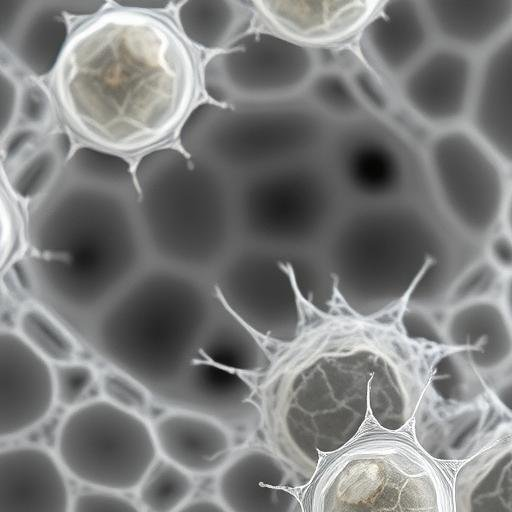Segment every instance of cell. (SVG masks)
Listing matches in <instances>:
<instances>
[{
  "instance_id": "31",
  "label": "cell",
  "mask_w": 512,
  "mask_h": 512,
  "mask_svg": "<svg viewBox=\"0 0 512 512\" xmlns=\"http://www.w3.org/2000/svg\"><path fill=\"white\" fill-rule=\"evenodd\" d=\"M52 117L53 103L47 90L33 79L21 82L18 113L13 127L47 131Z\"/></svg>"
},
{
  "instance_id": "9",
  "label": "cell",
  "mask_w": 512,
  "mask_h": 512,
  "mask_svg": "<svg viewBox=\"0 0 512 512\" xmlns=\"http://www.w3.org/2000/svg\"><path fill=\"white\" fill-rule=\"evenodd\" d=\"M426 158L454 228L471 241H486L502 221L508 194L500 160L472 131L460 128L435 134Z\"/></svg>"
},
{
  "instance_id": "10",
  "label": "cell",
  "mask_w": 512,
  "mask_h": 512,
  "mask_svg": "<svg viewBox=\"0 0 512 512\" xmlns=\"http://www.w3.org/2000/svg\"><path fill=\"white\" fill-rule=\"evenodd\" d=\"M322 158L341 194L366 204L398 200L408 185L401 147L364 119L337 125Z\"/></svg>"
},
{
  "instance_id": "30",
  "label": "cell",
  "mask_w": 512,
  "mask_h": 512,
  "mask_svg": "<svg viewBox=\"0 0 512 512\" xmlns=\"http://www.w3.org/2000/svg\"><path fill=\"white\" fill-rule=\"evenodd\" d=\"M53 367L57 403L71 409L81 404L98 378L95 369L77 360Z\"/></svg>"
},
{
  "instance_id": "8",
  "label": "cell",
  "mask_w": 512,
  "mask_h": 512,
  "mask_svg": "<svg viewBox=\"0 0 512 512\" xmlns=\"http://www.w3.org/2000/svg\"><path fill=\"white\" fill-rule=\"evenodd\" d=\"M318 69L310 46L279 32L251 30L207 60L202 81L216 103L279 102L304 92Z\"/></svg>"
},
{
  "instance_id": "7",
  "label": "cell",
  "mask_w": 512,
  "mask_h": 512,
  "mask_svg": "<svg viewBox=\"0 0 512 512\" xmlns=\"http://www.w3.org/2000/svg\"><path fill=\"white\" fill-rule=\"evenodd\" d=\"M62 466L100 490L129 491L156 462L153 428L142 415L104 398L82 402L63 419L57 434Z\"/></svg>"
},
{
  "instance_id": "33",
  "label": "cell",
  "mask_w": 512,
  "mask_h": 512,
  "mask_svg": "<svg viewBox=\"0 0 512 512\" xmlns=\"http://www.w3.org/2000/svg\"><path fill=\"white\" fill-rule=\"evenodd\" d=\"M71 512H141L127 498L108 490L87 491L72 501Z\"/></svg>"
},
{
  "instance_id": "19",
  "label": "cell",
  "mask_w": 512,
  "mask_h": 512,
  "mask_svg": "<svg viewBox=\"0 0 512 512\" xmlns=\"http://www.w3.org/2000/svg\"><path fill=\"white\" fill-rule=\"evenodd\" d=\"M158 451L190 474L207 475L230 461L233 443L229 430L214 418L173 410L153 424Z\"/></svg>"
},
{
  "instance_id": "16",
  "label": "cell",
  "mask_w": 512,
  "mask_h": 512,
  "mask_svg": "<svg viewBox=\"0 0 512 512\" xmlns=\"http://www.w3.org/2000/svg\"><path fill=\"white\" fill-rule=\"evenodd\" d=\"M217 493L228 512H295L298 505L284 463L259 448L229 461L218 477Z\"/></svg>"
},
{
  "instance_id": "23",
  "label": "cell",
  "mask_w": 512,
  "mask_h": 512,
  "mask_svg": "<svg viewBox=\"0 0 512 512\" xmlns=\"http://www.w3.org/2000/svg\"><path fill=\"white\" fill-rule=\"evenodd\" d=\"M456 512H512V434L475 454L455 483Z\"/></svg>"
},
{
  "instance_id": "15",
  "label": "cell",
  "mask_w": 512,
  "mask_h": 512,
  "mask_svg": "<svg viewBox=\"0 0 512 512\" xmlns=\"http://www.w3.org/2000/svg\"><path fill=\"white\" fill-rule=\"evenodd\" d=\"M63 470L45 449L16 446L0 453V512H71Z\"/></svg>"
},
{
  "instance_id": "35",
  "label": "cell",
  "mask_w": 512,
  "mask_h": 512,
  "mask_svg": "<svg viewBox=\"0 0 512 512\" xmlns=\"http://www.w3.org/2000/svg\"><path fill=\"white\" fill-rule=\"evenodd\" d=\"M484 257L503 275L512 273V237L506 232L493 233L484 248Z\"/></svg>"
},
{
  "instance_id": "37",
  "label": "cell",
  "mask_w": 512,
  "mask_h": 512,
  "mask_svg": "<svg viewBox=\"0 0 512 512\" xmlns=\"http://www.w3.org/2000/svg\"><path fill=\"white\" fill-rule=\"evenodd\" d=\"M177 512H228L220 503L211 499H198L186 503Z\"/></svg>"
},
{
  "instance_id": "39",
  "label": "cell",
  "mask_w": 512,
  "mask_h": 512,
  "mask_svg": "<svg viewBox=\"0 0 512 512\" xmlns=\"http://www.w3.org/2000/svg\"><path fill=\"white\" fill-rule=\"evenodd\" d=\"M496 396L502 407L512 415V379L499 387Z\"/></svg>"
},
{
  "instance_id": "40",
  "label": "cell",
  "mask_w": 512,
  "mask_h": 512,
  "mask_svg": "<svg viewBox=\"0 0 512 512\" xmlns=\"http://www.w3.org/2000/svg\"><path fill=\"white\" fill-rule=\"evenodd\" d=\"M505 231L512 237V188L508 190L502 214Z\"/></svg>"
},
{
  "instance_id": "38",
  "label": "cell",
  "mask_w": 512,
  "mask_h": 512,
  "mask_svg": "<svg viewBox=\"0 0 512 512\" xmlns=\"http://www.w3.org/2000/svg\"><path fill=\"white\" fill-rule=\"evenodd\" d=\"M120 5L125 7L134 8L143 11H153L156 12L158 10H162L169 6L168 2H160V1H120L117 2Z\"/></svg>"
},
{
  "instance_id": "28",
  "label": "cell",
  "mask_w": 512,
  "mask_h": 512,
  "mask_svg": "<svg viewBox=\"0 0 512 512\" xmlns=\"http://www.w3.org/2000/svg\"><path fill=\"white\" fill-rule=\"evenodd\" d=\"M504 275L484 256L469 265L454 281L446 301L451 307L492 299L501 288Z\"/></svg>"
},
{
  "instance_id": "29",
  "label": "cell",
  "mask_w": 512,
  "mask_h": 512,
  "mask_svg": "<svg viewBox=\"0 0 512 512\" xmlns=\"http://www.w3.org/2000/svg\"><path fill=\"white\" fill-rule=\"evenodd\" d=\"M102 398L126 410L141 415L151 398L146 388L135 378L116 368L99 376Z\"/></svg>"
},
{
  "instance_id": "4",
  "label": "cell",
  "mask_w": 512,
  "mask_h": 512,
  "mask_svg": "<svg viewBox=\"0 0 512 512\" xmlns=\"http://www.w3.org/2000/svg\"><path fill=\"white\" fill-rule=\"evenodd\" d=\"M337 124L306 100L225 105L203 102L179 130L182 151L233 180L323 155Z\"/></svg>"
},
{
  "instance_id": "3",
  "label": "cell",
  "mask_w": 512,
  "mask_h": 512,
  "mask_svg": "<svg viewBox=\"0 0 512 512\" xmlns=\"http://www.w3.org/2000/svg\"><path fill=\"white\" fill-rule=\"evenodd\" d=\"M207 303L193 273L148 265L92 321L96 351L173 410L198 412L217 360Z\"/></svg>"
},
{
  "instance_id": "32",
  "label": "cell",
  "mask_w": 512,
  "mask_h": 512,
  "mask_svg": "<svg viewBox=\"0 0 512 512\" xmlns=\"http://www.w3.org/2000/svg\"><path fill=\"white\" fill-rule=\"evenodd\" d=\"M348 74L366 110L379 115H384L390 110V95L374 73L367 68L357 67Z\"/></svg>"
},
{
  "instance_id": "14",
  "label": "cell",
  "mask_w": 512,
  "mask_h": 512,
  "mask_svg": "<svg viewBox=\"0 0 512 512\" xmlns=\"http://www.w3.org/2000/svg\"><path fill=\"white\" fill-rule=\"evenodd\" d=\"M432 33L423 1L388 0L363 25L361 42L382 73L399 79L430 49Z\"/></svg>"
},
{
  "instance_id": "26",
  "label": "cell",
  "mask_w": 512,
  "mask_h": 512,
  "mask_svg": "<svg viewBox=\"0 0 512 512\" xmlns=\"http://www.w3.org/2000/svg\"><path fill=\"white\" fill-rule=\"evenodd\" d=\"M303 93L313 108L337 125L361 120L367 111L349 74L337 68H319Z\"/></svg>"
},
{
  "instance_id": "34",
  "label": "cell",
  "mask_w": 512,
  "mask_h": 512,
  "mask_svg": "<svg viewBox=\"0 0 512 512\" xmlns=\"http://www.w3.org/2000/svg\"><path fill=\"white\" fill-rule=\"evenodd\" d=\"M0 87L1 137H3L15 124L20 101L21 83L18 82L17 78L11 71L2 67L0 74Z\"/></svg>"
},
{
  "instance_id": "25",
  "label": "cell",
  "mask_w": 512,
  "mask_h": 512,
  "mask_svg": "<svg viewBox=\"0 0 512 512\" xmlns=\"http://www.w3.org/2000/svg\"><path fill=\"white\" fill-rule=\"evenodd\" d=\"M16 331L32 349L53 365L77 360L79 346L75 337L39 304L30 303L20 310Z\"/></svg>"
},
{
  "instance_id": "22",
  "label": "cell",
  "mask_w": 512,
  "mask_h": 512,
  "mask_svg": "<svg viewBox=\"0 0 512 512\" xmlns=\"http://www.w3.org/2000/svg\"><path fill=\"white\" fill-rule=\"evenodd\" d=\"M433 33L463 51L493 46L512 29V0L423 1Z\"/></svg>"
},
{
  "instance_id": "17",
  "label": "cell",
  "mask_w": 512,
  "mask_h": 512,
  "mask_svg": "<svg viewBox=\"0 0 512 512\" xmlns=\"http://www.w3.org/2000/svg\"><path fill=\"white\" fill-rule=\"evenodd\" d=\"M469 115L472 132L500 161L512 165V29L478 68Z\"/></svg>"
},
{
  "instance_id": "18",
  "label": "cell",
  "mask_w": 512,
  "mask_h": 512,
  "mask_svg": "<svg viewBox=\"0 0 512 512\" xmlns=\"http://www.w3.org/2000/svg\"><path fill=\"white\" fill-rule=\"evenodd\" d=\"M379 2L276 0L254 4L275 30L297 42L324 44L361 30Z\"/></svg>"
},
{
  "instance_id": "20",
  "label": "cell",
  "mask_w": 512,
  "mask_h": 512,
  "mask_svg": "<svg viewBox=\"0 0 512 512\" xmlns=\"http://www.w3.org/2000/svg\"><path fill=\"white\" fill-rule=\"evenodd\" d=\"M444 338L472 370L491 373L512 360V325L492 299L451 307Z\"/></svg>"
},
{
  "instance_id": "11",
  "label": "cell",
  "mask_w": 512,
  "mask_h": 512,
  "mask_svg": "<svg viewBox=\"0 0 512 512\" xmlns=\"http://www.w3.org/2000/svg\"><path fill=\"white\" fill-rule=\"evenodd\" d=\"M105 1L0 0V41L9 57L26 73L43 77L54 72L73 33L71 20L90 18Z\"/></svg>"
},
{
  "instance_id": "1",
  "label": "cell",
  "mask_w": 512,
  "mask_h": 512,
  "mask_svg": "<svg viewBox=\"0 0 512 512\" xmlns=\"http://www.w3.org/2000/svg\"><path fill=\"white\" fill-rule=\"evenodd\" d=\"M198 87L196 57L175 24L117 2L75 28L53 72L67 125L120 156L159 148L180 130Z\"/></svg>"
},
{
  "instance_id": "2",
  "label": "cell",
  "mask_w": 512,
  "mask_h": 512,
  "mask_svg": "<svg viewBox=\"0 0 512 512\" xmlns=\"http://www.w3.org/2000/svg\"><path fill=\"white\" fill-rule=\"evenodd\" d=\"M31 204L29 279L53 307L90 324L148 266L135 173L120 155L79 147Z\"/></svg>"
},
{
  "instance_id": "36",
  "label": "cell",
  "mask_w": 512,
  "mask_h": 512,
  "mask_svg": "<svg viewBox=\"0 0 512 512\" xmlns=\"http://www.w3.org/2000/svg\"><path fill=\"white\" fill-rule=\"evenodd\" d=\"M500 294V307L512 325V273L504 275Z\"/></svg>"
},
{
  "instance_id": "27",
  "label": "cell",
  "mask_w": 512,
  "mask_h": 512,
  "mask_svg": "<svg viewBox=\"0 0 512 512\" xmlns=\"http://www.w3.org/2000/svg\"><path fill=\"white\" fill-rule=\"evenodd\" d=\"M194 488L190 473L168 460L155 462L139 486L147 512H177Z\"/></svg>"
},
{
  "instance_id": "12",
  "label": "cell",
  "mask_w": 512,
  "mask_h": 512,
  "mask_svg": "<svg viewBox=\"0 0 512 512\" xmlns=\"http://www.w3.org/2000/svg\"><path fill=\"white\" fill-rule=\"evenodd\" d=\"M477 72L466 51L452 46L430 48L398 79L399 94L419 120L449 125L469 114Z\"/></svg>"
},
{
  "instance_id": "13",
  "label": "cell",
  "mask_w": 512,
  "mask_h": 512,
  "mask_svg": "<svg viewBox=\"0 0 512 512\" xmlns=\"http://www.w3.org/2000/svg\"><path fill=\"white\" fill-rule=\"evenodd\" d=\"M56 401L54 367L16 330L0 332V437L20 435L42 422Z\"/></svg>"
},
{
  "instance_id": "5",
  "label": "cell",
  "mask_w": 512,
  "mask_h": 512,
  "mask_svg": "<svg viewBox=\"0 0 512 512\" xmlns=\"http://www.w3.org/2000/svg\"><path fill=\"white\" fill-rule=\"evenodd\" d=\"M134 173L150 258L194 274L204 248L236 213L234 180L173 147L146 152Z\"/></svg>"
},
{
  "instance_id": "21",
  "label": "cell",
  "mask_w": 512,
  "mask_h": 512,
  "mask_svg": "<svg viewBox=\"0 0 512 512\" xmlns=\"http://www.w3.org/2000/svg\"><path fill=\"white\" fill-rule=\"evenodd\" d=\"M72 145L63 131L16 126L1 137V158L16 196L33 202L55 182L68 162Z\"/></svg>"
},
{
  "instance_id": "24",
  "label": "cell",
  "mask_w": 512,
  "mask_h": 512,
  "mask_svg": "<svg viewBox=\"0 0 512 512\" xmlns=\"http://www.w3.org/2000/svg\"><path fill=\"white\" fill-rule=\"evenodd\" d=\"M245 10L232 0L185 1L177 9L179 28L187 41L220 51L240 33Z\"/></svg>"
},
{
  "instance_id": "6",
  "label": "cell",
  "mask_w": 512,
  "mask_h": 512,
  "mask_svg": "<svg viewBox=\"0 0 512 512\" xmlns=\"http://www.w3.org/2000/svg\"><path fill=\"white\" fill-rule=\"evenodd\" d=\"M308 512H454L440 468L412 443L374 436L342 450L309 493Z\"/></svg>"
}]
</instances>
